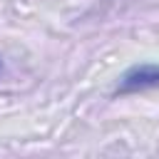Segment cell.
Here are the masks:
<instances>
[{"instance_id":"obj_1","label":"cell","mask_w":159,"mask_h":159,"mask_svg":"<svg viewBox=\"0 0 159 159\" xmlns=\"http://www.w3.org/2000/svg\"><path fill=\"white\" fill-rule=\"evenodd\" d=\"M152 87H159V65H139L122 77L117 92L127 94V92H142Z\"/></svg>"},{"instance_id":"obj_2","label":"cell","mask_w":159,"mask_h":159,"mask_svg":"<svg viewBox=\"0 0 159 159\" xmlns=\"http://www.w3.org/2000/svg\"><path fill=\"white\" fill-rule=\"evenodd\" d=\"M0 72H2V60H0Z\"/></svg>"}]
</instances>
